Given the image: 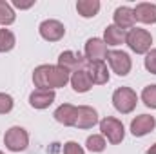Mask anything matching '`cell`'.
Returning <instances> with one entry per match:
<instances>
[{
	"label": "cell",
	"instance_id": "cell-11",
	"mask_svg": "<svg viewBox=\"0 0 156 154\" xmlns=\"http://www.w3.org/2000/svg\"><path fill=\"white\" fill-rule=\"evenodd\" d=\"M56 94L51 89H35L29 94V105L33 109H47L53 102H55Z\"/></svg>",
	"mask_w": 156,
	"mask_h": 154
},
{
	"label": "cell",
	"instance_id": "cell-19",
	"mask_svg": "<svg viewBox=\"0 0 156 154\" xmlns=\"http://www.w3.org/2000/svg\"><path fill=\"white\" fill-rule=\"evenodd\" d=\"M76 11H78V15L83 16V18H93L100 11V2L98 0H78Z\"/></svg>",
	"mask_w": 156,
	"mask_h": 154
},
{
	"label": "cell",
	"instance_id": "cell-5",
	"mask_svg": "<svg viewBox=\"0 0 156 154\" xmlns=\"http://www.w3.org/2000/svg\"><path fill=\"white\" fill-rule=\"evenodd\" d=\"M100 131L104 136H107V140L113 143V145H118L123 142V136H125V129H123V123L113 118V116H107L100 121Z\"/></svg>",
	"mask_w": 156,
	"mask_h": 154
},
{
	"label": "cell",
	"instance_id": "cell-23",
	"mask_svg": "<svg viewBox=\"0 0 156 154\" xmlns=\"http://www.w3.org/2000/svg\"><path fill=\"white\" fill-rule=\"evenodd\" d=\"M142 102L151 107V109H156V83L154 85H147L144 91H142Z\"/></svg>",
	"mask_w": 156,
	"mask_h": 154
},
{
	"label": "cell",
	"instance_id": "cell-18",
	"mask_svg": "<svg viewBox=\"0 0 156 154\" xmlns=\"http://www.w3.org/2000/svg\"><path fill=\"white\" fill-rule=\"evenodd\" d=\"M125 37H127V31L125 29H120L118 26H107L105 31H104V42L107 45H120V44H125Z\"/></svg>",
	"mask_w": 156,
	"mask_h": 154
},
{
	"label": "cell",
	"instance_id": "cell-7",
	"mask_svg": "<svg viewBox=\"0 0 156 154\" xmlns=\"http://www.w3.org/2000/svg\"><path fill=\"white\" fill-rule=\"evenodd\" d=\"M107 62L111 65V69L116 73L118 76H127L133 69V62L131 56L125 51H109L107 54Z\"/></svg>",
	"mask_w": 156,
	"mask_h": 154
},
{
	"label": "cell",
	"instance_id": "cell-10",
	"mask_svg": "<svg viewBox=\"0 0 156 154\" xmlns=\"http://www.w3.org/2000/svg\"><path fill=\"white\" fill-rule=\"evenodd\" d=\"M154 127H156L154 116L149 114H140L131 121V132H133V136H138V138L149 134L151 131H154Z\"/></svg>",
	"mask_w": 156,
	"mask_h": 154
},
{
	"label": "cell",
	"instance_id": "cell-17",
	"mask_svg": "<svg viewBox=\"0 0 156 154\" xmlns=\"http://www.w3.org/2000/svg\"><path fill=\"white\" fill-rule=\"evenodd\" d=\"M69 82H71V85H73V89H75L76 93H87V91H91V87H93V82H91V76H89L87 69H85V71H76V73H73Z\"/></svg>",
	"mask_w": 156,
	"mask_h": 154
},
{
	"label": "cell",
	"instance_id": "cell-24",
	"mask_svg": "<svg viewBox=\"0 0 156 154\" xmlns=\"http://www.w3.org/2000/svg\"><path fill=\"white\" fill-rule=\"evenodd\" d=\"M13 105H15V102H13L11 94L0 93V114H7V113H11V111H13Z\"/></svg>",
	"mask_w": 156,
	"mask_h": 154
},
{
	"label": "cell",
	"instance_id": "cell-20",
	"mask_svg": "<svg viewBox=\"0 0 156 154\" xmlns=\"http://www.w3.org/2000/svg\"><path fill=\"white\" fill-rule=\"evenodd\" d=\"M15 20H16V15H15L13 5L5 0H0V24L2 26H11Z\"/></svg>",
	"mask_w": 156,
	"mask_h": 154
},
{
	"label": "cell",
	"instance_id": "cell-3",
	"mask_svg": "<svg viewBox=\"0 0 156 154\" xmlns=\"http://www.w3.org/2000/svg\"><path fill=\"white\" fill-rule=\"evenodd\" d=\"M136 103H138V96L131 87H118L113 93V105L122 114L133 113L136 109Z\"/></svg>",
	"mask_w": 156,
	"mask_h": 154
},
{
	"label": "cell",
	"instance_id": "cell-2",
	"mask_svg": "<svg viewBox=\"0 0 156 154\" xmlns=\"http://www.w3.org/2000/svg\"><path fill=\"white\" fill-rule=\"evenodd\" d=\"M125 44L129 45L131 51H134L136 54H147L151 51V44H153V37L147 29H140V27H133L127 31L125 37Z\"/></svg>",
	"mask_w": 156,
	"mask_h": 154
},
{
	"label": "cell",
	"instance_id": "cell-26",
	"mask_svg": "<svg viewBox=\"0 0 156 154\" xmlns=\"http://www.w3.org/2000/svg\"><path fill=\"white\" fill-rule=\"evenodd\" d=\"M64 154H85V152L76 142H67L64 145Z\"/></svg>",
	"mask_w": 156,
	"mask_h": 154
},
{
	"label": "cell",
	"instance_id": "cell-1",
	"mask_svg": "<svg viewBox=\"0 0 156 154\" xmlns=\"http://www.w3.org/2000/svg\"><path fill=\"white\" fill-rule=\"evenodd\" d=\"M69 80H71V73L66 71L60 65L44 64V65H38L33 71V83H35L37 89H51V91H55L58 87H64Z\"/></svg>",
	"mask_w": 156,
	"mask_h": 154
},
{
	"label": "cell",
	"instance_id": "cell-28",
	"mask_svg": "<svg viewBox=\"0 0 156 154\" xmlns=\"http://www.w3.org/2000/svg\"><path fill=\"white\" fill-rule=\"evenodd\" d=\"M147 154H156V143H154V145H151V147L147 149Z\"/></svg>",
	"mask_w": 156,
	"mask_h": 154
},
{
	"label": "cell",
	"instance_id": "cell-15",
	"mask_svg": "<svg viewBox=\"0 0 156 154\" xmlns=\"http://www.w3.org/2000/svg\"><path fill=\"white\" fill-rule=\"evenodd\" d=\"M134 18L142 24H156V4L140 2L134 9Z\"/></svg>",
	"mask_w": 156,
	"mask_h": 154
},
{
	"label": "cell",
	"instance_id": "cell-21",
	"mask_svg": "<svg viewBox=\"0 0 156 154\" xmlns=\"http://www.w3.org/2000/svg\"><path fill=\"white\" fill-rule=\"evenodd\" d=\"M16 44L15 35L9 31V29H0V53H9Z\"/></svg>",
	"mask_w": 156,
	"mask_h": 154
},
{
	"label": "cell",
	"instance_id": "cell-29",
	"mask_svg": "<svg viewBox=\"0 0 156 154\" xmlns=\"http://www.w3.org/2000/svg\"><path fill=\"white\" fill-rule=\"evenodd\" d=\"M0 154H4V152H2V151H0Z\"/></svg>",
	"mask_w": 156,
	"mask_h": 154
},
{
	"label": "cell",
	"instance_id": "cell-6",
	"mask_svg": "<svg viewBox=\"0 0 156 154\" xmlns=\"http://www.w3.org/2000/svg\"><path fill=\"white\" fill-rule=\"evenodd\" d=\"M58 65L64 67L66 71H69L73 75L76 71H85L87 65H89V62L85 60L83 54H80L76 51H64L58 56Z\"/></svg>",
	"mask_w": 156,
	"mask_h": 154
},
{
	"label": "cell",
	"instance_id": "cell-9",
	"mask_svg": "<svg viewBox=\"0 0 156 154\" xmlns=\"http://www.w3.org/2000/svg\"><path fill=\"white\" fill-rule=\"evenodd\" d=\"M38 31H40V37L44 40H47V42H58V40L64 38V35H66L64 24L58 22V20H53V18L44 20L40 24Z\"/></svg>",
	"mask_w": 156,
	"mask_h": 154
},
{
	"label": "cell",
	"instance_id": "cell-14",
	"mask_svg": "<svg viewBox=\"0 0 156 154\" xmlns=\"http://www.w3.org/2000/svg\"><path fill=\"white\" fill-rule=\"evenodd\" d=\"M55 120L66 127H75L76 123V116H78V107L71 105V103H62L56 111H55Z\"/></svg>",
	"mask_w": 156,
	"mask_h": 154
},
{
	"label": "cell",
	"instance_id": "cell-4",
	"mask_svg": "<svg viewBox=\"0 0 156 154\" xmlns=\"http://www.w3.org/2000/svg\"><path fill=\"white\" fill-rule=\"evenodd\" d=\"M4 143H5V149H9L11 152H22L29 145V134L24 127L15 125L9 131H5Z\"/></svg>",
	"mask_w": 156,
	"mask_h": 154
},
{
	"label": "cell",
	"instance_id": "cell-13",
	"mask_svg": "<svg viewBox=\"0 0 156 154\" xmlns=\"http://www.w3.org/2000/svg\"><path fill=\"white\" fill-rule=\"evenodd\" d=\"M113 18H115V26H118L120 29H125V31L127 29H133L134 27V22H136L134 11L129 5H120V7H116Z\"/></svg>",
	"mask_w": 156,
	"mask_h": 154
},
{
	"label": "cell",
	"instance_id": "cell-12",
	"mask_svg": "<svg viewBox=\"0 0 156 154\" xmlns=\"http://www.w3.org/2000/svg\"><path fill=\"white\" fill-rule=\"evenodd\" d=\"M98 123V113L89 107V105H80L78 107V116H76V129H93Z\"/></svg>",
	"mask_w": 156,
	"mask_h": 154
},
{
	"label": "cell",
	"instance_id": "cell-22",
	"mask_svg": "<svg viewBox=\"0 0 156 154\" xmlns=\"http://www.w3.org/2000/svg\"><path fill=\"white\" fill-rule=\"evenodd\" d=\"M85 145H87V149H89L91 152H104L107 143H105L104 136H100V134H93V136L87 138Z\"/></svg>",
	"mask_w": 156,
	"mask_h": 154
},
{
	"label": "cell",
	"instance_id": "cell-16",
	"mask_svg": "<svg viewBox=\"0 0 156 154\" xmlns=\"http://www.w3.org/2000/svg\"><path fill=\"white\" fill-rule=\"evenodd\" d=\"M87 73L91 76V82L96 85H104L109 82V69L104 62H89Z\"/></svg>",
	"mask_w": 156,
	"mask_h": 154
},
{
	"label": "cell",
	"instance_id": "cell-25",
	"mask_svg": "<svg viewBox=\"0 0 156 154\" xmlns=\"http://www.w3.org/2000/svg\"><path fill=\"white\" fill-rule=\"evenodd\" d=\"M144 64H145V69H147L149 73L156 75V49H151V51L145 54Z\"/></svg>",
	"mask_w": 156,
	"mask_h": 154
},
{
	"label": "cell",
	"instance_id": "cell-27",
	"mask_svg": "<svg viewBox=\"0 0 156 154\" xmlns=\"http://www.w3.org/2000/svg\"><path fill=\"white\" fill-rule=\"evenodd\" d=\"M13 5H15V7H18V9H29V7H33V5H35V0H31V2H20V0H13Z\"/></svg>",
	"mask_w": 156,
	"mask_h": 154
},
{
	"label": "cell",
	"instance_id": "cell-8",
	"mask_svg": "<svg viewBox=\"0 0 156 154\" xmlns=\"http://www.w3.org/2000/svg\"><path fill=\"white\" fill-rule=\"evenodd\" d=\"M109 54L107 44L102 38H89L85 42V60L87 62H104Z\"/></svg>",
	"mask_w": 156,
	"mask_h": 154
}]
</instances>
